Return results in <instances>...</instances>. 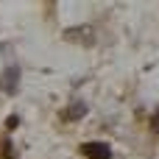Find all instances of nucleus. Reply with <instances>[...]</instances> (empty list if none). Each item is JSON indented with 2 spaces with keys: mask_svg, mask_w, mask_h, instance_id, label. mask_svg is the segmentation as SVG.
Segmentation results:
<instances>
[{
  "mask_svg": "<svg viewBox=\"0 0 159 159\" xmlns=\"http://www.w3.org/2000/svg\"><path fill=\"white\" fill-rule=\"evenodd\" d=\"M84 115H87V103L84 101H75V103L67 106V112L61 115V120H81Z\"/></svg>",
  "mask_w": 159,
  "mask_h": 159,
  "instance_id": "obj_3",
  "label": "nucleus"
},
{
  "mask_svg": "<svg viewBox=\"0 0 159 159\" xmlns=\"http://www.w3.org/2000/svg\"><path fill=\"white\" fill-rule=\"evenodd\" d=\"M0 89L8 92V95H14V92L20 89V67H17V64H11V67L3 70V75H0Z\"/></svg>",
  "mask_w": 159,
  "mask_h": 159,
  "instance_id": "obj_1",
  "label": "nucleus"
},
{
  "mask_svg": "<svg viewBox=\"0 0 159 159\" xmlns=\"http://www.w3.org/2000/svg\"><path fill=\"white\" fill-rule=\"evenodd\" d=\"M81 151L87 159H112V148L106 143H84Z\"/></svg>",
  "mask_w": 159,
  "mask_h": 159,
  "instance_id": "obj_2",
  "label": "nucleus"
},
{
  "mask_svg": "<svg viewBox=\"0 0 159 159\" xmlns=\"http://www.w3.org/2000/svg\"><path fill=\"white\" fill-rule=\"evenodd\" d=\"M20 126V115H11V117H6V129H17Z\"/></svg>",
  "mask_w": 159,
  "mask_h": 159,
  "instance_id": "obj_4",
  "label": "nucleus"
}]
</instances>
